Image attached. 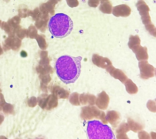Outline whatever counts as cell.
Here are the masks:
<instances>
[{
  "label": "cell",
  "instance_id": "obj_1",
  "mask_svg": "<svg viewBox=\"0 0 156 139\" xmlns=\"http://www.w3.org/2000/svg\"><path fill=\"white\" fill-rule=\"evenodd\" d=\"M82 59L80 56L74 57L65 55L57 59L55 64L56 72L64 83H73L77 79L80 73Z\"/></svg>",
  "mask_w": 156,
  "mask_h": 139
},
{
  "label": "cell",
  "instance_id": "obj_2",
  "mask_svg": "<svg viewBox=\"0 0 156 139\" xmlns=\"http://www.w3.org/2000/svg\"><path fill=\"white\" fill-rule=\"evenodd\" d=\"M48 27L49 31L53 36L56 38H62L71 33L73 29V22L67 15L58 13L50 18Z\"/></svg>",
  "mask_w": 156,
  "mask_h": 139
},
{
  "label": "cell",
  "instance_id": "obj_3",
  "mask_svg": "<svg viewBox=\"0 0 156 139\" xmlns=\"http://www.w3.org/2000/svg\"><path fill=\"white\" fill-rule=\"evenodd\" d=\"M87 131L90 139H115L111 128L98 120L88 121Z\"/></svg>",
  "mask_w": 156,
  "mask_h": 139
},
{
  "label": "cell",
  "instance_id": "obj_4",
  "mask_svg": "<svg viewBox=\"0 0 156 139\" xmlns=\"http://www.w3.org/2000/svg\"><path fill=\"white\" fill-rule=\"evenodd\" d=\"M136 6L146 29L151 35L155 37L156 29L151 22L149 14L150 8L148 5L143 0H138L136 4Z\"/></svg>",
  "mask_w": 156,
  "mask_h": 139
},
{
  "label": "cell",
  "instance_id": "obj_5",
  "mask_svg": "<svg viewBox=\"0 0 156 139\" xmlns=\"http://www.w3.org/2000/svg\"><path fill=\"white\" fill-rule=\"evenodd\" d=\"M138 66L140 70V76L141 78L147 80L154 76L156 69L149 64L147 60L140 61L138 63Z\"/></svg>",
  "mask_w": 156,
  "mask_h": 139
},
{
  "label": "cell",
  "instance_id": "obj_6",
  "mask_svg": "<svg viewBox=\"0 0 156 139\" xmlns=\"http://www.w3.org/2000/svg\"><path fill=\"white\" fill-rule=\"evenodd\" d=\"M135 54L137 60L139 61L147 60L148 58L147 50L146 47L141 46L140 43H137L130 49Z\"/></svg>",
  "mask_w": 156,
  "mask_h": 139
},
{
  "label": "cell",
  "instance_id": "obj_7",
  "mask_svg": "<svg viewBox=\"0 0 156 139\" xmlns=\"http://www.w3.org/2000/svg\"><path fill=\"white\" fill-rule=\"evenodd\" d=\"M131 13V9L127 5L125 4L119 5L112 8V13L117 17H127Z\"/></svg>",
  "mask_w": 156,
  "mask_h": 139
},
{
  "label": "cell",
  "instance_id": "obj_8",
  "mask_svg": "<svg viewBox=\"0 0 156 139\" xmlns=\"http://www.w3.org/2000/svg\"><path fill=\"white\" fill-rule=\"evenodd\" d=\"M92 60L94 64L98 67L106 70L112 65L111 61L108 58L97 54L93 55Z\"/></svg>",
  "mask_w": 156,
  "mask_h": 139
},
{
  "label": "cell",
  "instance_id": "obj_9",
  "mask_svg": "<svg viewBox=\"0 0 156 139\" xmlns=\"http://www.w3.org/2000/svg\"><path fill=\"white\" fill-rule=\"evenodd\" d=\"M109 101L108 95L105 92L103 91L98 95L96 100V104L99 109L105 110L108 107Z\"/></svg>",
  "mask_w": 156,
  "mask_h": 139
},
{
  "label": "cell",
  "instance_id": "obj_10",
  "mask_svg": "<svg viewBox=\"0 0 156 139\" xmlns=\"http://www.w3.org/2000/svg\"><path fill=\"white\" fill-rule=\"evenodd\" d=\"M107 120L112 126L113 128H115L119 124L121 120L120 114L115 110H109L106 113Z\"/></svg>",
  "mask_w": 156,
  "mask_h": 139
},
{
  "label": "cell",
  "instance_id": "obj_11",
  "mask_svg": "<svg viewBox=\"0 0 156 139\" xmlns=\"http://www.w3.org/2000/svg\"><path fill=\"white\" fill-rule=\"evenodd\" d=\"M106 70L111 76L115 79L119 80L123 84H124L128 79L123 71L120 69L115 68L112 65Z\"/></svg>",
  "mask_w": 156,
  "mask_h": 139
},
{
  "label": "cell",
  "instance_id": "obj_12",
  "mask_svg": "<svg viewBox=\"0 0 156 139\" xmlns=\"http://www.w3.org/2000/svg\"><path fill=\"white\" fill-rule=\"evenodd\" d=\"M113 129H114L113 130L117 139H129L126 133L130 130L127 123L123 122Z\"/></svg>",
  "mask_w": 156,
  "mask_h": 139
},
{
  "label": "cell",
  "instance_id": "obj_13",
  "mask_svg": "<svg viewBox=\"0 0 156 139\" xmlns=\"http://www.w3.org/2000/svg\"><path fill=\"white\" fill-rule=\"evenodd\" d=\"M127 124L129 130L135 133L139 132L144 127V125L143 124L130 117H129L127 119Z\"/></svg>",
  "mask_w": 156,
  "mask_h": 139
},
{
  "label": "cell",
  "instance_id": "obj_14",
  "mask_svg": "<svg viewBox=\"0 0 156 139\" xmlns=\"http://www.w3.org/2000/svg\"><path fill=\"white\" fill-rule=\"evenodd\" d=\"M100 3L99 8L101 12L105 14L112 13L113 7L111 3L109 0L101 1Z\"/></svg>",
  "mask_w": 156,
  "mask_h": 139
},
{
  "label": "cell",
  "instance_id": "obj_15",
  "mask_svg": "<svg viewBox=\"0 0 156 139\" xmlns=\"http://www.w3.org/2000/svg\"><path fill=\"white\" fill-rule=\"evenodd\" d=\"M124 84L126 91L129 94L133 95L137 93L138 88L131 79H128Z\"/></svg>",
  "mask_w": 156,
  "mask_h": 139
},
{
  "label": "cell",
  "instance_id": "obj_16",
  "mask_svg": "<svg viewBox=\"0 0 156 139\" xmlns=\"http://www.w3.org/2000/svg\"><path fill=\"white\" fill-rule=\"evenodd\" d=\"M138 136L140 139H150L149 134L145 131H140L139 132Z\"/></svg>",
  "mask_w": 156,
  "mask_h": 139
},
{
  "label": "cell",
  "instance_id": "obj_17",
  "mask_svg": "<svg viewBox=\"0 0 156 139\" xmlns=\"http://www.w3.org/2000/svg\"><path fill=\"white\" fill-rule=\"evenodd\" d=\"M4 118L3 116L0 114V119ZM3 119H0V124L2 122Z\"/></svg>",
  "mask_w": 156,
  "mask_h": 139
},
{
  "label": "cell",
  "instance_id": "obj_18",
  "mask_svg": "<svg viewBox=\"0 0 156 139\" xmlns=\"http://www.w3.org/2000/svg\"><path fill=\"white\" fill-rule=\"evenodd\" d=\"M106 0H100V2H101V1H106Z\"/></svg>",
  "mask_w": 156,
  "mask_h": 139
},
{
  "label": "cell",
  "instance_id": "obj_19",
  "mask_svg": "<svg viewBox=\"0 0 156 139\" xmlns=\"http://www.w3.org/2000/svg\"></svg>",
  "mask_w": 156,
  "mask_h": 139
}]
</instances>
